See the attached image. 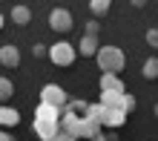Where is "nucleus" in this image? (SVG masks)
<instances>
[{"mask_svg": "<svg viewBox=\"0 0 158 141\" xmlns=\"http://www.w3.org/2000/svg\"><path fill=\"white\" fill-rule=\"evenodd\" d=\"M95 58H98L101 72L118 75V72H124V66H127V55H124V49H118V46H101Z\"/></svg>", "mask_w": 158, "mask_h": 141, "instance_id": "1", "label": "nucleus"}, {"mask_svg": "<svg viewBox=\"0 0 158 141\" xmlns=\"http://www.w3.org/2000/svg\"><path fill=\"white\" fill-rule=\"evenodd\" d=\"M46 58H49L55 66H69V63H75V46L60 41V43H52L49 49H46Z\"/></svg>", "mask_w": 158, "mask_h": 141, "instance_id": "2", "label": "nucleus"}, {"mask_svg": "<svg viewBox=\"0 0 158 141\" xmlns=\"http://www.w3.org/2000/svg\"><path fill=\"white\" fill-rule=\"evenodd\" d=\"M66 92H63L58 83H46V87L40 89V104H49V107H58L63 112V107H66Z\"/></svg>", "mask_w": 158, "mask_h": 141, "instance_id": "3", "label": "nucleus"}, {"mask_svg": "<svg viewBox=\"0 0 158 141\" xmlns=\"http://www.w3.org/2000/svg\"><path fill=\"white\" fill-rule=\"evenodd\" d=\"M49 26H52V29L55 32H69L72 29V12H69V9H52V12H49Z\"/></svg>", "mask_w": 158, "mask_h": 141, "instance_id": "4", "label": "nucleus"}, {"mask_svg": "<svg viewBox=\"0 0 158 141\" xmlns=\"http://www.w3.org/2000/svg\"><path fill=\"white\" fill-rule=\"evenodd\" d=\"M58 130H60L63 135L78 138V135H81V115H75V112H60V118H58Z\"/></svg>", "mask_w": 158, "mask_h": 141, "instance_id": "5", "label": "nucleus"}, {"mask_svg": "<svg viewBox=\"0 0 158 141\" xmlns=\"http://www.w3.org/2000/svg\"><path fill=\"white\" fill-rule=\"evenodd\" d=\"M98 107H101V104H98ZM124 121H127V112H124V109H104V107H101V127L118 130V127H124Z\"/></svg>", "mask_w": 158, "mask_h": 141, "instance_id": "6", "label": "nucleus"}, {"mask_svg": "<svg viewBox=\"0 0 158 141\" xmlns=\"http://www.w3.org/2000/svg\"><path fill=\"white\" fill-rule=\"evenodd\" d=\"M35 133H38L40 141H52L55 135L60 133L58 130V121H43V118H35Z\"/></svg>", "mask_w": 158, "mask_h": 141, "instance_id": "7", "label": "nucleus"}, {"mask_svg": "<svg viewBox=\"0 0 158 141\" xmlns=\"http://www.w3.org/2000/svg\"><path fill=\"white\" fill-rule=\"evenodd\" d=\"M20 124V112L9 104H0V130H12Z\"/></svg>", "mask_w": 158, "mask_h": 141, "instance_id": "8", "label": "nucleus"}, {"mask_svg": "<svg viewBox=\"0 0 158 141\" xmlns=\"http://www.w3.org/2000/svg\"><path fill=\"white\" fill-rule=\"evenodd\" d=\"M0 63H3V66H17V63H20V49H17L15 43H3L0 46Z\"/></svg>", "mask_w": 158, "mask_h": 141, "instance_id": "9", "label": "nucleus"}, {"mask_svg": "<svg viewBox=\"0 0 158 141\" xmlns=\"http://www.w3.org/2000/svg\"><path fill=\"white\" fill-rule=\"evenodd\" d=\"M98 104L104 109H124V92H101Z\"/></svg>", "mask_w": 158, "mask_h": 141, "instance_id": "10", "label": "nucleus"}, {"mask_svg": "<svg viewBox=\"0 0 158 141\" xmlns=\"http://www.w3.org/2000/svg\"><path fill=\"white\" fill-rule=\"evenodd\" d=\"M101 92H127V89H124V81H121V75L104 72V75H101Z\"/></svg>", "mask_w": 158, "mask_h": 141, "instance_id": "11", "label": "nucleus"}, {"mask_svg": "<svg viewBox=\"0 0 158 141\" xmlns=\"http://www.w3.org/2000/svg\"><path fill=\"white\" fill-rule=\"evenodd\" d=\"M98 37H89V35H83L81 37V43H78V55H83V58H95L98 55Z\"/></svg>", "mask_w": 158, "mask_h": 141, "instance_id": "12", "label": "nucleus"}, {"mask_svg": "<svg viewBox=\"0 0 158 141\" xmlns=\"http://www.w3.org/2000/svg\"><path fill=\"white\" fill-rule=\"evenodd\" d=\"M12 20H15L17 26H26V23L32 20V9H29V6H23V3H17V6L12 9Z\"/></svg>", "mask_w": 158, "mask_h": 141, "instance_id": "13", "label": "nucleus"}, {"mask_svg": "<svg viewBox=\"0 0 158 141\" xmlns=\"http://www.w3.org/2000/svg\"><path fill=\"white\" fill-rule=\"evenodd\" d=\"M35 118L58 121V118H60V109H58V107H49V104H38V109H35Z\"/></svg>", "mask_w": 158, "mask_h": 141, "instance_id": "14", "label": "nucleus"}, {"mask_svg": "<svg viewBox=\"0 0 158 141\" xmlns=\"http://www.w3.org/2000/svg\"><path fill=\"white\" fill-rule=\"evenodd\" d=\"M141 75H144L147 81H155L158 78V58H147L144 66H141Z\"/></svg>", "mask_w": 158, "mask_h": 141, "instance_id": "15", "label": "nucleus"}, {"mask_svg": "<svg viewBox=\"0 0 158 141\" xmlns=\"http://www.w3.org/2000/svg\"><path fill=\"white\" fill-rule=\"evenodd\" d=\"M12 95H15V83L9 81V78H3V75H0V104H6Z\"/></svg>", "mask_w": 158, "mask_h": 141, "instance_id": "16", "label": "nucleus"}, {"mask_svg": "<svg viewBox=\"0 0 158 141\" xmlns=\"http://www.w3.org/2000/svg\"><path fill=\"white\" fill-rule=\"evenodd\" d=\"M109 3H112V0H89V12L95 17H104L109 12Z\"/></svg>", "mask_w": 158, "mask_h": 141, "instance_id": "17", "label": "nucleus"}, {"mask_svg": "<svg viewBox=\"0 0 158 141\" xmlns=\"http://www.w3.org/2000/svg\"><path fill=\"white\" fill-rule=\"evenodd\" d=\"M147 43H150L152 46V49H158V26H152V29H147Z\"/></svg>", "mask_w": 158, "mask_h": 141, "instance_id": "18", "label": "nucleus"}, {"mask_svg": "<svg viewBox=\"0 0 158 141\" xmlns=\"http://www.w3.org/2000/svg\"><path fill=\"white\" fill-rule=\"evenodd\" d=\"M98 32H101L98 20H86V35H89V37H98Z\"/></svg>", "mask_w": 158, "mask_h": 141, "instance_id": "19", "label": "nucleus"}, {"mask_svg": "<svg viewBox=\"0 0 158 141\" xmlns=\"http://www.w3.org/2000/svg\"><path fill=\"white\" fill-rule=\"evenodd\" d=\"M132 109H135V98H132V95H127V92H124V112L129 115Z\"/></svg>", "mask_w": 158, "mask_h": 141, "instance_id": "20", "label": "nucleus"}, {"mask_svg": "<svg viewBox=\"0 0 158 141\" xmlns=\"http://www.w3.org/2000/svg\"><path fill=\"white\" fill-rule=\"evenodd\" d=\"M46 49H49V46H43V43H35V46H32V55H35V58H46Z\"/></svg>", "mask_w": 158, "mask_h": 141, "instance_id": "21", "label": "nucleus"}, {"mask_svg": "<svg viewBox=\"0 0 158 141\" xmlns=\"http://www.w3.org/2000/svg\"><path fill=\"white\" fill-rule=\"evenodd\" d=\"M52 141H78V138H72V135H63V133H58Z\"/></svg>", "mask_w": 158, "mask_h": 141, "instance_id": "22", "label": "nucleus"}, {"mask_svg": "<svg viewBox=\"0 0 158 141\" xmlns=\"http://www.w3.org/2000/svg\"><path fill=\"white\" fill-rule=\"evenodd\" d=\"M129 6H132V9H144L147 0H129Z\"/></svg>", "mask_w": 158, "mask_h": 141, "instance_id": "23", "label": "nucleus"}, {"mask_svg": "<svg viewBox=\"0 0 158 141\" xmlns=\"http://www.w3.org/2000/svg\"><path fill=\"white\" fill-rule=\"evenodd\" d=\"M0 141H15V138H12V133H9V130H0Z\"/></svg>", "mask_w": 158, "mask_h": 141, "instance_id": "24", "label": "nucleus"}, {"mask_svg": "<svg viewBox=\"0 0 158 141\" xmlns=\"http://www.w3.org/2000/svg\"><path fill=\"white\" fill-rule=\"evenodd\" d=\"M89 141H106V135H104V133H95V135H92Z\"/></svg>", "mask_w": 158, "mask_h": 141, "instance_id": "25", "label": "nucleus"}, {"mask_svg": "<svg viewBox=\"0 0 158 141\" xmlns=\"http://www.w3.org/2000/svg\"><path fill=\"white\" fill-rule=\"evenodd\" d=\"M152 115H155V118H158V104H155V107H152Z\"/></svg>", "mask_w": 158, "mask_h": 141, "instance_id": "26", "label": "nucleus"}, {"mask_svg": "<svg viewBox=\"0 0 158 141\" xmlns=\"http://www.w3.org/2000/svg\"><path fill=\"white\" fill-rule=\"evenodd\" d=\"M0 26H3V15H0Z\"/></svg>", "mask_w": 158, "mask_h": 141, "instance_id": "27", "label": "nucleus"}]
</instances>
